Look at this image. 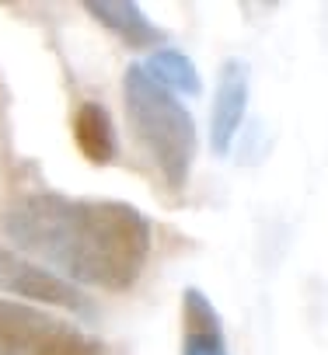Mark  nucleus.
I'll use <instances>...</instances> for the list:
<instances>
[{"mask_svg":"<svg viewBox=\"0 0 328 355\" xmlns=\"http://www.w3.org/2000/svg\"><path fill=\"white\" fill-rule=\"evenodd\" d=\"M143 73L157 87L172 91V94H192L196 98L203 91V80H199L192 60L186 53H179V49H157V53H150V60L143 63Z\"/></svg>","mask_w":328,"mask_h":355,"instance_id":"nucleus-9","label":"nucleus"},{"mask_svg":"<svg viewBox=\"0 0 328 355\" xmlns=\"http://www.w3.org/2000/svg\"><path fill=\"white\" fill-rule=\"evenodd\" d=\"M248 108V67L241 60H227L217 77V94H213V112H210V146L217 153H227L241 119Z\"/></svg>","mask_w":328,"mask_h":355,"instance_id":"nucleus-5","label":"nucleus"},{"mask_svg":"<svg viewBox=\"0 0 328 355\" xmlns=\"http://www.w3.org/2000/svg\"><path fill=\"white\" fill-rule=\"evenodd\" d=\"M182 355H227L220 313L196 286L182 293Z\"/></svg>","mask_w":328,"mask_h":355,"instance_id":"nucleus-7","label":"nucleus"},{"mask_svg":"<svg viewBox=\"0 0 328 355\" xmlns=\"http://www.w3.org/2000/svg\"><path fill=\"white\" fill-rule=\"evenodd\" d=\"M4 234L28 254L46 258L67 282L126 293L150 258V220L119 199H70L32 192L4 213Z\"/></svg>","mask_w":328,"mask_h":355,"instance_id":"nucleus-1","label":"nucleus"},{"mask_svg":"<svg viewBox=\"0 0 328 355\" xmlns=\"http://www.w3.org/2000/svg\"><path fill=\"white\" fill-rule=\"evenodd\" d=\"M0 289L25 296V300H35V303H46V306L74 310V313H84V317H95V310H98L63 275H56L53 268H42V265H35V261H28V258H22L8 248H0Z\"/></svg>","mask_w":328,"mask_h":355,"instance_id":"nucleus-4","label":"nucleus"},{"mask_svg":"<svg viewBox=\"0 0 328 355\" xmlns=\"http://www.w3.org/2000/svg\"><path fill=\"white\" fill-rule=\"evenodd\" d=\"M101 28H108L119 42L129 49H154L164 42V32L143 15L140 4L133 0H84L81 4Z\"/></svg>","mask_w":328,"mask_h":355,"instance_id":"nucleus-6","label":"nucleus"},{"mask_svg":"<svg viewBox=\"0 0 328 355\" xmlns=\"http://www.w3.org/2000/svg\"><path fill=\"white\" fill-rule=\"evenodd\" d=\"M122 101L129 125L154 157L164 185L172 192H182L196 160V125L189 108L172 91L157 87L136 63L122 73Z\"/></svg>","mask_w":328,"mask_h":355,"instance_id":"nucleus-2","label":"nucleus"},{"mask_svg":"<svg viewBox=\"0 0 328 355\" xmlns=\"http://www.w3.org/2000/svg\"><path fill=\"white\" fill-rule=\"evenodd\" d=\"M0 355H108L81 327L35 306L0 300Z\"/></svg>","mask_w":328,"mask_h":355,"instance_id":"nucleus-3","label":"nucleus"},{"mask_svg":"<svg viewBox=\"0 0 328 355\" xmlns=\"http://www.w3.org/2000/svg\"><path fill=\"white\" fill-rule=\"evenodd\" d=\"M70 129H74L77 150H81L91 164H112V160L119 157L115 122H112V115H108L105 105H98V101H81V105L74 108Z\"/></svg>","mask_w":328,"mask_h":355,"instance_id":"nucleus-8","label":"nucleus"}]
</instances>
